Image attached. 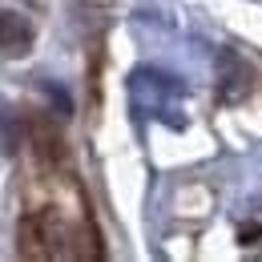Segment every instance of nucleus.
<instances>
[{
    "label": "nucleus",
    "mask_w": 262,
    "mask_h": 262,
    "mask_svg": "<svg viewBox=\"0 0 262 262\" xmlns=\"http://www.w3.org/2000/svg\"><path fill=\"white\" fill-rule=\"evenodd\" d=\"M33 49V25L20 12H0V53L4 57H25Z\"/></svg>",
    "instance_id": "obj_1"
}]
</instances>
